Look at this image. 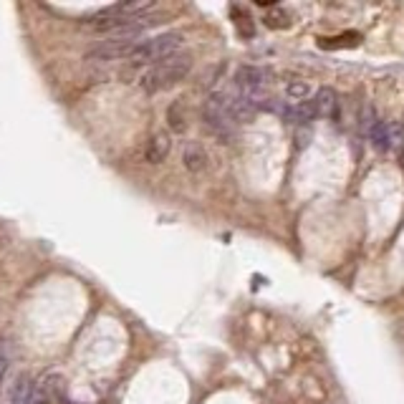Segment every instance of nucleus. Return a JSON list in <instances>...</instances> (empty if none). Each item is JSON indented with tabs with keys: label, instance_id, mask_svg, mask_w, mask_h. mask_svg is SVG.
I'll return each mask as SVG.
<instances>
[{
	"label": "nucleus",
	"instance_id": "f257e3e1",
	"mask_svg": "<svg viewBox=\"0 0 404 404\" xmlns=\"http://www.w3.org/2000/svg\"><path fill=\"white\" fill-rule=\"evenodd\" d=\"M189 69H192L189 56L177 53V56L167 58V61H159L154 66H149L142 74V79H139V86L147 94H159V91H167V88L177 86L189 74Z\"/></svg>",
	"mask_w": 404,
	"mask_h": 404
},
{
	"label": "nucleus",
	"instance_id": "f03ea898",
	"mask_svg": "<svg viewBox=\"0 0 404 404\" xmlns=\"http://www.w3.org/2000/svg\"><path fill=\"white\" fill-rule=\"evenodd\" d=\"M182 43H184V36L180 31L152 36V38H147V41H139L137 48L132 50V56L126 58V61L134 63V66H147V63L154 66V63L177 56L180 48H182Z\"/></svg>",
	"mask_w": 404,
	"mask_h": 404
},
{
	"label": "nucleus",
	"instance_id": "7ed1b4c3",
	"mask_svg": "<svg viewBox=\"0 0 404 404\" xmlns=\"http://www.w3.org/2000/svg\"><path fill=\"white\" fill-rule=\"evenodd\" d=\"M202 116H205V124H208L217 137H230V134L235 132V126L240 124L233 109V94H227V91H215V94L205 101Z\"/></svg>",
	"mask_w": 404,
	"mask_h": 404
},
{
	"label": "nucleus",
	"instance_id": "20e7f679",
	"mask_svg": "<svg viewBox=\"0 0 404 404\" xmlns=\"http://www.w3.org/2000/svg\"><path fill=\"white\" fill-rule=\"evenodd\" d=\"M137 38H112V41H101L99 46L86 50V61H126L132 56V50L137 48Z\"/></svg>",
	"mask_w": 404,
	"mask_h": 404
},
{
	"label": "nucleus",
	"instance_id": "39448f33",
	"mask_svg": "<svg viewBox=\"0 0 404 404\" xmlns=\"http://www.w3.org/2000/svg\"><path fill=\"white\" fill-rule=\"evenodd\" d=\"M170 152H172V139L167 132H157L154 137L147 142L144 147V159L149 164H159L164 162V159L170 157Z\"/></svg>",
	"mask_w": 404,
	"mask_h": 404
},
{
	"label": "nucleus",
	"instance_id": "423d86ee",
	"mask_svg": "<svg viewBox=\"0 0 404 404\" xmlns=\"http://www.w3.org/2000/svg\"><path fill=\"white\" fill-rule=\"evenodd\" d=\"M311 104H314V109H316V116H323V119L334 116L336 109H339V99H336V91H331V88H318Z\"/></svg>",
	"mask_w": 404,
	"mask_h": 404
},
{
	"label": "nucleus",
	"instance_id": "0eeeda50",
	"mask_svg": "<svg viewBox=\"0 0 404 404\" xmlns=\"http://www.w3.org/2000/svg\"><path fill=\"white\" fill-rule=\"evenodd\" d=\"M33 394H36V384L28 377H20L11 389V399L8 404H33Z\"/></svg>",
	"mask_w": 404,
	"mask_h": 404
},
{
	"label": "nucleus",
	"instance_id": "6e6552de",
	"mask_svg": "<svg viewBox=\"0 0 404 404\" xmlns=\"http://www.w3.org/2000/svg\"><path fill=\"white\" fill-rule=\"evenodd\" d=\"M184 167H187L189 172H202L205 167H208V154H205V149H202L200 144H195V142H189L187 147H184Z\"/></svg>",
	"mask_w": 404,
	"mask_h": 404
},
{
	"label": "nucleus",
	"instance_id": "1a4fd4ad",
	"mask_svg": "<svg viewBox=\"0 0 404 404\" xmlns=\"http://www.w3.org/2000/svg\"><path fill=\"white\" fill-rule=\"evenodd\" d=\"M311 96V86L306 81H288L285 83V99L288 104H303Z\"/></svg>",
	"mask_w": 404,
	"mask_h": 404
},
{
	"label": "nucleus",
	"instance_id": "9d476101",
	"mask_svg": "<svg viewBox=\"0 0 404 404\" xmlns=\"http://www.w3.org/2000/svg\"><path fill=\"white\" fill-rule=\"evenodd\" d=\"M386 126L389 124H384V121L377 119V124L369 129V137H372V142L377 149H389V132H386Z\"/></svg>",
	"mask_w": 404,
	"mask_h": 404
},
{
	"label": "nucleus",
	"instance_id": "9b49d317",
	"mask_svg": "<svg viewBox=\"0 0 404 404\" xmlns=\"http://www.w3.org/2000/svg\"><path fill=\"white\" fill-rule=\"evenodd\" d=\"M389 132V149H402L404 147V121H391L386 126Z\"/></svg>",
	"mask_w": 404,
	"mask_h": 404
},
{
	"label": "nucleus",
	"instance_id": "f8f14e48",
	"mask_svg": "<svg viewBox=\"0 0 404 404\" xmlns=\"http://www.w3.org/2000/svg\"><path fill=\"white\" fill-rule=\"evenodd\" d=\"M167 119H170V126L175 132H184V119H182V114H180V104H175V107L170 109Z\"/></svg>",
	"mask_w": 404,
	"mask_h": 404
},
{
	"label": "nucleus",
	"instance_id": "ddd939ff",
	"mask_svg": "<svg viewBox=\"0 0 404 404\" xmlns=\"http://www.w3.org/2000/svg\"><path fill=\"white\" fill-rule=\"evenodd\" d=\"M265 23L271 25V28H285V25H288V15H285L283 11H273V13H268V15H265Z\"/></svg>",
	"mask_w": 404,
	"mask_h": 404
},
{
	"label": "nucleus",
	"instance_id": "4468645a",
	"mask_svg": "<svg viewBox=\"0 0 404 404\" xmlns=\"http://www.w3.org/2000/svg\"><path fill=\"white\" fill-rule=\"evenodd\" d=\"M8 364H11V356H8V349L3 346V344H0V382H3V377H6Z\"/></svg>",
	"mask_w": 404,
	"mask_h": 404
}]
</instances>
